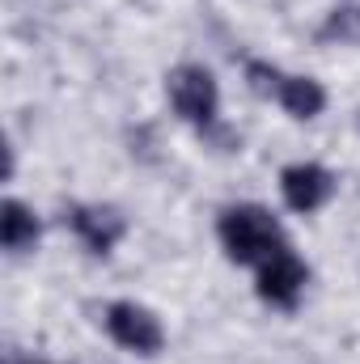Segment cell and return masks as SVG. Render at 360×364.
<instances>
[{"instance_id": "6da1fadb", "label": "cell", "mask_w": 360, "mask_h": 364, "mask_svg": "<svg viewBox=\"0 0 360 364\" xmlns=\"http://www.w3.org/2000/svg\"><path fill=\"white\" fill-rule=\"evenodd\" d=\"M216 237L229 263L238 267H259L284 246V229L263 203H233L216 220Z\"/></svg>"}, {"instance_id": "7a4b0ae2", "label": "cell", "mask_w": 360, "mask_h": 364, "mask_svg": "<svg viewBox=\"0 0 360 364\" xmlns=\"http://www.w3.org/2000/svg\"><path fill=\"white\" fill-rule=\"evenodd\" d=\"M102 326H106V335H110L123 352H132V356L153 360V356L166 352V326H162V318H157L149 305H140V301H110L106 314H102Z\"/></svg>"}, {"instance_id": "3957f363", "label": "cell", "mask_w": 360, "mask_h": 364, "mask_svg": "<svg viewBox=\"0 0 360 364\" xmlns=\"http://www.w3.org/2000/svg\"><path fill=\"white\" fill-rule=\"evenodd\" d=\"M166 93H170L174 114H179L182 123H191V127H212L221 119V85H216V77L203 64H179V68H170Z\"/></svg>"}, {"instance_id": "277c9868", "label": "cell", "mask_w": 360, "mask_h": 364, "mask_svg": "<svg viewBox=\"0 0 360 364\" xmlns=\"http://www.w3.org/2000/svg\"><path fill=\"white\" fill-rule=\"evenodd\" d=\"M64 225L73 229V237L90 255H97V259H106L127 237V216L115 203H68L64 208Z\"/></svg>"}, {"instance_id": "5b68a950", "label": "cell", "mask_w": 360, "mask_h": 364, "mask_svg": "<svg viewBox=\"0 0 360 364\" xmlns=\"http://www.w3.org/2000/svg\"><path fill=\"white\" fill-rule=\"evenodd\" d=\"M255 292L275 305V309H292L297 301H301V292H305V284H309V267H305V259L284 242L271 259H263L259 267H255Z\"/></svg>"}, {"instance_id": "8992f818", "label": "cell", "mask_w": 360, "mask_h": 364, "mask_svg": "<svg viewBox=\"0 0 360 364\" xmlns=\"http://www.w3.org/2000/svg\"><path fill=\"white\" fill-rule=\"evenodd\" d=\"M280 195H284V208L297 212V216H309L318 208L331 203L335 195V174L318 161H292L280 170Z\"/></svg>"}, {"instance_id": "52a82bcc", "label": "cell", "mask_w": 360, "mask_h": 364, "mask_svg": "<svg viewBox=\"0 0 360 364\" xmlns=\"http://www.w3.org/2000/svg\"><path fill=\"white\" fill-rule=\"evenodd\" d=\"M38 237H43V220L34 216V208L9 195L0 203V246L9 255H30L38 246Z\"/></svg>"}, {"instance_id": "ba28073f", "label": "cell", "mask_w": 360, "mask_h": 364, "mask_svg": "<svg viewBox=\"0 0 360 364\" xmlns=\"http://www.w3.org/2000/svg\"><path fill=\"white\" fill-rule=\"evenodd\" d=\"M275 102H280V110H284L288 119L309 123V119H318V114L327 110V90H322L314 77H292V73H284L280 85H275Z\"/></svg>"}, {"instance_id": "9c48e42d", "label": "cell", "mask_w": 360, "mask_h": 364, "mask_svg": "<svg viewBox=\"0 0 360 364\" xmlns=\"http://www.w3.org/2000/svg\"><path fill=\"white\" fill-rule=\"evenodd\" d=\"M322 47H360V4H335L314 30Z\"/></svg>"}, {"instance_id": "30bf717a", "label": "cell", "mask_w": 360, "mask_h": 364, "mask_svg": "<svg viewBox=\"0 0 360 364\" xmlns=\"http://www.w3.org/2000/svg\"><path fill=\"white\" fill-rule=\"evenodd\" d=\"M280 68L268 64V60H246V85L259 93V97H275V85H280Z\"/></svg>"}]
</instances>
